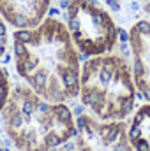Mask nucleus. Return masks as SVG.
Here are the masks:
<instances>
[{
  "label": "nucleus",
  "mask_w": 150,
  "mask_h": 151,
  "mask_svg": "<svg viewBox=\"0 0 150 151\" xmlns=\"http://www.w3.org/2000/svg\"><path fill=\"white\" fill-rule=\"evenodd\" d=\"M73 141L78 151H134L124 121H103L90 114L76 118Z\"/></svg>",
  "instance_id": "obj_5"
},
{
  "label": "nucleus",
  "mask_w": 150,
  "mask_h": 151,
  "mask_svg": "<svg viewBox=\"0 0 150 151\" xmlns=\"http://www.w3.org/2000/svg\"><path fill=\"white\" fill-rule=\"evenodd\" d=\"M14 67L23 83L51 102H67L79 91V53L66 23L46 16L37 27L12 34Z\"/></svg>",
  "instance_id": "obj_1"
},
{
  "label": "nucleus",
  "mask_w": 150,
  "mask_h": 151,
  "mask_svg": "<svg viewBox=\"0 0 150 151\" xmlns=\"http://www.w3.org/2000/svg\"><path fill=\"white\" fill-rule=\"evenodd\" d=\"M50 9L51 0H0V16L16 30L37 27Z\"/></svg>",
  "instance_id": "obj_7"
},
{
  "label": "nucleus",
  "mask_w": 150,
  "mask_h": 151,
  "mask_svg": "<svg viewBox=\"0 0 150 151\" xmlns=\"http://www.w3.org/2000/svg\"><path fill=\"white\" fill-rule=\"evenodd\" d=\"M140 2H147V0H140Z\"/></svg>",
  "instance_id": "obj_13"
},
{
  "label": "nucleus",
  "mask_w": 150,
  "mask_h": 151,
  "mask_svg": "<svg viewBox=\"0 0 150 151\" xmlns=\"http://www.w3.org/2000/svg\"><path fill=\"white\" fill-rule=\"evenodd\" d=\"M129 49L136 90L150 102V18L138 19L129 28Z\"/></svg>",
  "instance_id": "obj_6"
},
{
  "label": "nucleus",
  "mask_w": 150,
  "mask_h": 151,
  "mask_svg": "<svg viewBox=\"0 0 150 151\" xmlns=\"http://www.w3.org/2000/svg\"><path fill=\"white\" fill-rule=\"evenodd\" d=\"M66 28L79 55L111 53L118 42V27L110 11L97 0H66Z\"/></svg>",
  "instance_id": "obj_4"
},
{
  "label": "nucleus",
  "mask_w": 150,
  "mask_h": 151,
  "mask_svg": "<svg viewBox=\"0 0 150 151\" xmlns=\"http://www.w3.org/2000/svg\"><path fill=\"white\" fill-rule=\"evenodd\" d=\"M127 135L134 151H150V102L134 111L127 125Z\"/></svg>",
  "instance_id": "obj_8"
},
{
  "label": "nucleus",
  "mask_w": 150,
  "mask_h": 151,
  "mask_svg": "<svg viewBox=\"0 0 150 151\" xmlns=\"http://www.w3.org/2000/svg\"><path fill=\"white\" fill-rule=\"evenodd\" d=\"M7 47H9V28H7V21L0 16V58L5 56Z\"/></svg>",
  "instance_id": "obj_10"
},
{
  "label": "nucleus",
  "mask_w": 150,
  "mask_h": 151,
  "mask_svg": "<svg viewBox=\"0 0 150 151\" xmlns=\"http://www.w3.org/2000/svg\"><path fill=\"white\" fill-rule=\"evenodd\" d=\"M53 151H78V150L74 148V144H73V146H66V144H64V146H58V148H55Z\"/></svg>",
  "instance_id": "obj_11"
},
{
  "label": "nucleus",
  "mask_w": 150,
  "mask_h": 151,
  "mask_svg": "<svg viewBox=\"0 0 150 151\" xmlns=\"http://www.w3.org/2000/svg\"><path fill=\"white\" fill-rule=\"evenodd\" d=\"M143 7H145V12L149 14V18H150V0H147V2H145V5H143Z\"/></svg>",
  "instance_id": "obj_12"
},
{
  "label": "nucleus",
  "mask_w": 150,
  "mask_h": 151,
  "mask_svg": "<svg viewBox=\"0 0 150 151\" xmlns=\"http://www.w3.org/2000/svg\"><path fill=\"white\" fill-rule=\"evenodd\" d=\"M2 128L18 151H53L73 141L76 119L66 102H51L16 84L0 113Z\"/></svg>",
  "instance_id": "obj_2"
},
{
  "label": "nucleus",
  "mask_w": 150,
  "mask_h": 151,
  "mask_svg": "<svg viewBox=\"0 0 150 151\" xmlns=\"http://www.w3.org/2000/svg\"><path fill=\"white\" fill-rule=\"evenodd\" d=\"M79 100L103 121H124L136 106V84L129 62L113 53L88 56L81 65Z\"/></svg>",
  "instance_id": "obj_3"
},
{
  "label": "nucleus",
  "mask_w": 150,
  "mask_h": 151,
  "mask_svg": "<svg viewBox=\"0 0 150 151\" xmlns=\"http://www.w3.org/2000/svg\"><path fill=\"white\" fill-rule=\"evenodd\" d=\"M11 77H9V72L0 65V113L2 109L5 107L7 100H9V95H11Z\"/></svg>",
  "instance_id": "obj_9"
}]
</instances>
